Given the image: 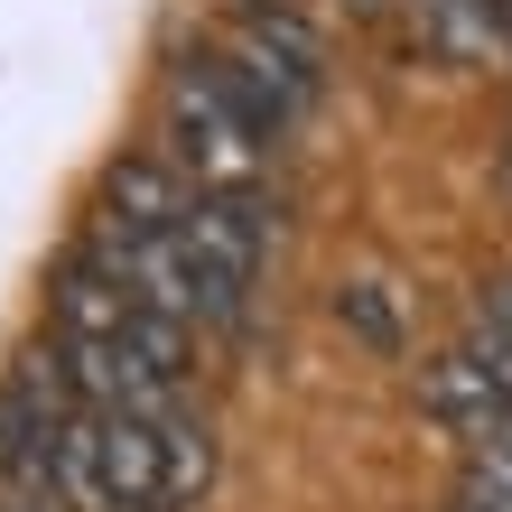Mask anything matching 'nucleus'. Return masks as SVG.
<instances>
[{
  "instance_id": "13",
  "label": "nucleus",
  "mask_w": 512,
  "mask_h": 512,
  "mask_svg": "<svg viewBox=\"0 0 512 512\" xmlns=\"http://www.w3.org/2000/svg\"><path fill=\"white\" fill-rule=\"evenodd\" d=\"M447 512H512V503H494V494H457Z\"/></svg>"
},
{
  "instance_id": "10",
  "label": "nucleus",
  "mask_w": 512,
  "mask_h": 512,
  "mask_svg": "<svg viewBox=\"0 0 512 512\" xmlns=\"http://www.w3.org/2000/svg\"><path fill=\"white\" fill-rule=\"evenodd\" d=\"M457 447H466V475H457V494H494V503H512V410L494 419V429L457 438Z\"/></svg>"
},
{
  "instance_id": "3",
  "label": "nucleus",
  "mask_w": 512,
  "mask_h": 512,
  "mask_svg": "<svg viewBox=\"0 0 512 512\" xmlns=\"http://www.w3.org/2000/svg\"><path fill=\"white\" fill-rule=\"evenodd\" d=\"M94 270H112L122 289H140L159 317H177L187 336H205V326H243L252 308V289L233 280V270H215L187 233H122V224H84V243H75Z\"/></svg>"
},
{
  "instance_id": "14",
  "label": "nucleus",
  "mask_w": 512,
  "mask_h": 512,
  "mask_svg": "<svg viewBox=\"0 0 512 512\" xmlns=\"http://www.w3.org/2000/svg\"><path fill=\"white\" fill-rule=\"evenodd\" d=\"M10 466H19V438H10V419H0V485H10Z\"/></svg>"
},
{
  "instance_id": "4",
  "label": "nucleus",
  "mask_w": 512,
  "mask_h": 512,
  "mask_svg": "<svg viewBox=\"0 0 512 512\" xmlns=\"http://www.w3.org/2000/svg\"><path fill=\"white\" fill-rule=\"evenodd\" d=\"M47 475L66 512H168V466L149 419H103V410L66 419L47 447Z\"/></svg>"
},
{
  "instance_id": "11",
  "label": "nucleus",
  "mask_w": 512,
  "mask_h": 512,
  "mask_svg": "<svg viewBox=\"0 0 512 512\" xmlns=\"http://www.w3.org/2000/svg\"><path fill=\"white\" fill-rule=\"evenodd\" d=\"M336 317H345L364 345L401 354V308H391V289H382V280H345V289H336Z\"/></svg>"
},
{
  "instance_id": "12",
  "label": "nucleus",
  "mask_w": 512,
  "mask_h": 512,
  "mask_svg": "<svg viewBox=\"0 0 512 512\" xmlns=\"http://www.w3.org/2000/svg\"><path fill=\"white\" fill-rule=\"evenodd\" d=\"M475 326H494V336L512 345V270H503V280L485 289V308H475Z\"/></svg>"
},
{
  "instance_id": "6",
  "label": "nucleus",
  "mask_w": 512,
  "mask_h": 512,
  "mask_svg": "<svg viewBox=\"0 0 512 512\" xmlns=\"http://www.w3.org/2000/svg\"><path fill=\"white\" fill-rule=\"evenodd\" d=\"M187 205H196V187L159 159V149H122V159L103 168V187H94V215L122 224V233H177Z\"/></svg>"
},
{
  "instance_id": "15",
  "label": "nucleus",
  "mask_w": 512,
  "mask_h": 512,
  "mask_svg": "<svg viewBox=\"0 0 512 512\" xmlns=\"http://www.w3.org/2000/svg\"><path fill=\"white\" fill-rule=\"evenodd\" d=\"M503 187H512V159H503Z\"/></svg>"
},
{
  "instance_id": "2",
  "label": "nucleus",
  "mask_w": 512,
  "mask_h": 512,
  "mask_svg": "<svg viewBox=\"0 0 512 512\" xmlns=\"http://www.w3.org/2000/svg\"><path fill=\"white\" fill-rule=\"evenodd\" d=\"M205 56H215V75L252 103V122L270 140H289L317 112V94H326V38H317V19H298V10H252V0H233Z\"/></svg>"
},
{
  "instance_id": "1",
  "label": "nucleus",
  "mask_w": 512,
  "mask_h": 512,
  "mask_svg": "<svg viewBox=\"0 0 512 512\" xmlns=\"http://www.w3.org/2000/svg\"><path fill=\"white\" fill-rule=\"evenodd\" d=\"M149 149L187 177L196 196H261L270 177V140L252 122V103L233 94V84L215 75V56H177V66L159 75V103H149Z\"/></svg>"
},
{
  "instance_id": "7",
  "label": "nucleus",
  "mask_w": 512,
  "mask_h": 512,
  "mask_svg": "<svg viewBox=\"0 0 512 512\" xmlns=\"http://www.w3.org/2000/svg\"><path fill=\"white\" fill-rule=\"evenodd\" d=\"M419 410H429L438 429L475 438V429H494L512 401H503L494 364H485V354H475V336H466V345H447V354H429V364H419Z\"/></svg>"
},
{
  "instance_id": "8",
  "label": "nucleus",
  "mask_w": 512,
  "mask_h": 512,
  "mask_svg": "<svg viewBox=\"0 0 512 512\" xmlns=\"http://www.w3.org/2000/svg\"><path fill=\"white\" fill-rule=\"evenodd\" d=\"M177 233H187V243L215 261V270H233L243 289L261 280V252L280 243V224H270V205H261V196H196Z\"/></svg>"
},
{
  "instance_id": "9",
  "label": "nucleus",
  "mask_w": 512,
  "mask_h": 512,
  "mask_svg": "<svg viewBox=\"0 0 512 512\" xmlns=\"http://www.w3.org/2000/svg\"><path fill=\"white\" fill-rule=\"evenodd\" d=\"M159 466H168V512L196 503L205 485H215V429H205L196 401L177 410V419H159Z\"/></svg>"
},
{
  "instance_id": "5",
  "label": "nucleus",
  "mask_w": 512,
  "mask_h": 512,
  "mask_svg": "<svg viewBox=\"0 0 512 512\" xmlns=\"http://www.w3.org/2000/svg\"><path fill=\"white\" fill-rule=\"evenodd\" d=\"M47 317H56V336L122 345V354H140V364H159V373H177V382L196 373V336H187V326H177V317H159L140 289H122L112 270H94L84 252H66V261H56Z\"/></svg>"
}]
</instances>
